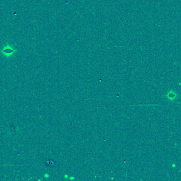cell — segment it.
I'll use <instances>...</instances> for the list:
<instances>
[{
	"instance_id": "obj_1",
	"label": "cell",
	"mask_w": 181,
	"mask_h": 181,
	"mask_svg": "<svg viewBox=\"0 0 181 181\" xmlns=\"http://www.w3.org/2000/svg\"><path fill=\"white\" fill-rule=\"evenodd\" d=\"M17 49L14 47L13 45H11L9 42L5 43L3 46L2 48L0 50V53L5 58H10L14 55L17 52Z\"/></svg>"
}]
</instances>
